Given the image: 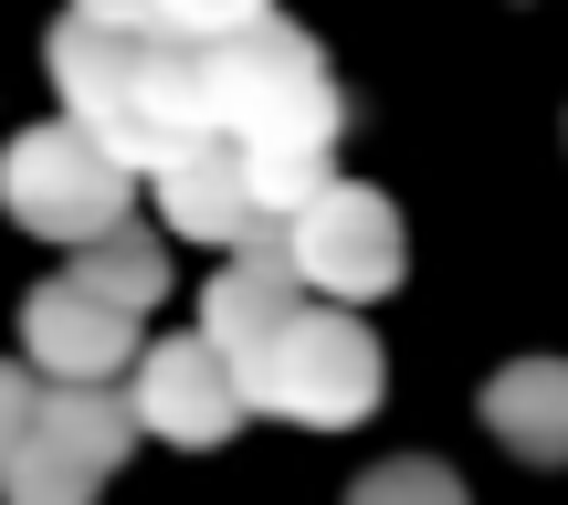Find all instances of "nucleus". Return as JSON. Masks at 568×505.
Listing matches in <instances>:
<instances>
[{
    "label": "nucleus",
    "instance_id": "3",
    "mask_svg": "<svg viewBox=\"0 0 568 505\" xmlns=\"http://www.w3.org/2000/svg\"><path fill=\"white\" fill-rule=\"evenodd\" d=\"M0 201H11V222L42 232V243H95V232L126 222V169L105 159L74 117L63 127H21V138L0 148Z\"/></svg>",
    "mask_w": 568,
    "mask_h": 505
},
{
    "label": "nucleus",
    "instance_id": "4",
    "mask_svg": "<svg viewBox=\"0 0 568 505\" xmlns=\"http://www.w3.org/2000/svg\"><path fill=\"white\" fill-rule=\"evenodd\" d=\"M126 443H138V411L116 390H53L32 411V432H21V453L0 464V495L11 505H84L126 464Z\"/></svg>",
    "mask_w": 568,
    "mask_h": 505
},
{
    "label": "nucleus",
    "instance_id": "11",
    "mask_svg": "<svg viewBox=\"0 0 568 505\" xmlns=\"http://www.w3.org/2000/svg\"><path fill=\"white\" fill-rule=\"evenodd\" d=\"M347 505H464V485H453V464H432V453H400V464L358 474Z\"/></svg>",
    "mask_w": 568,
    "mask_h": 505
},
{
    "label": "nucleus",
    "instance_id": "9",
    "mask_svg": "<svg viewBox=\"0 0 568 505\" xmlns=\"http://www.w3.org/2000/svg\"><path fill=\"white\" fill-rule=\"evenodd\" d=\"M63 284H84V295L116 305V316H148V305L169 295V253L148 243L138 222H116V232H95V243L74 253V274H63Z\"/></svg>",
    "mask_w": 568,
    "mask_h": 505
},
{
    "label": "nucleus",
    "instance_id": "6",
    "mask_svg": "<svg viewBox=\"0 0 568 505\" xmlns=\"http://www.w3.org/2000/svg\"><path fill=\"white\" fill-rule=\"evenodd\" d=\"M138 411L159 443H222V432H243V390H232V368H222V347L211 337H169V347H148L138 358Z\"/></svg>",
    "mask_w": 568,
    "mask_h": 505
},
{
    "label": "nucleus",
    "instance_id": "7",
    "mask_svg": "<svg viewBox=\"0 0 568 505\" xmlns=\"http://www.w3.org/2000/svg\"><path fill=\"white\" fill-rule=\"evenodd\" d=\"M21 347H32V368H53V390H105L138 358V316L95 305L84 284H42L21 305Z\"/></svg>",
    "mask_w": 568,
    "mask_h": 505
},
{
    "label": "nucleus",
    "instance_id": "5",
    "mask_svg": "<svg viewBox=\"0 0 568 505\" xmlns=\"http://www.w3.org/2000/svg\"><path fill=\"white\" fill-rule=\"evenodd\" d=\"M284 263H295V284H316V295H337V305L389 295V284H400V211H389L379 190H358V180H326L316 201L284 222Z\"/></svg>",
    "mask_w": 568,
    "mask_h": 505
},
{
    "label": "nucleus",
    "instance_id": "13",
    "mask_svg": "<svg viewBox=\"0 0 568 505\" xmlns=\"http://www.w3.org/2000/svg\"><path fill=\"white\" fill-rule=\"evenodd\" d=\"M74 21H105V32H138V0H74Z\"/></svg>",
    "mask_w": 568,
    "mask_h": 505
},
{
    "label": "nucleus",
    "instance_id": "1",
    "mask_svg": "<svg viewBox=\"0 0 568 505\" xmlns=\"http://www.w3.org/2000/svg\"><path fill=\"white\" fill-rule=\"evenodd\" d=\"M53 84L74 127L116 169H180L222 148V84L211 42H159V32H105V21H53Z\"/></svg>",
    "mask_w": 568,
    "mask_h": 505
},
{
    "label": "nucleus",
    "instance_id": "2",
    "mask_svg": "<svg viewBox=\"0 0 568 505\" xmlns=\"http://www.w3.org/2000/svg\"><path fill=\"white\" fill-rule=\"evenodd\" d=\"M232 390H243V411H284V422H358L368 401H379V337H368L347 305H284L264 337L232 358Z\"/></svg>",
    "mask_w": 568,
    "mask_h": 505
},
{
    "label": "nucleus",
    "instance_id": "10",
    "mask_svg": "<svg viewBox=\"0 0 568 505\" xmlns=\"http://www.w3.org/2000/svg\"><path fill=\"white\" fill-rule=\"evenodd\" d=\"M274 21V0H138V32L159 42H222V32H253Z\"/></svg>",
    "mask_w": 568,
    "mask_h": 505
},
{
    "label": "nucleus",
    "instance_id": "8",
    "mask_svg": "<svg viewBox=\"0 0 568 505\" xmlns=\"http://www.w3.org/2000/svg\"><path fill=\"white\" fill-rule=\"evenodd\" d=\"M485 422L516 464H568V358H516L485 380Z\"/></svg>",
    "mask_w": 568,
    "mask_h": 505
},
{
    "label": "nucleus",
    "instance_id": "12",
    "mask_svg": "<svg viewBox=\"0 0 568 505\" xmlns=\"http://www.w3.org/2000/svg\"><path fill=\"white\" fill-rule=\"evenodd\" d=\"M32 411H42L32 368H11V358H0V464H11V453H21V432H32Z\"/></svg>",
    "mask_w": 568,
    "mask_h": 505
}]
</instances>
